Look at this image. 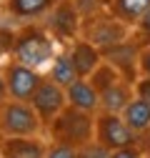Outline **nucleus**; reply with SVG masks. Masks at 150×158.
I'll return each instance as SVG.
<instances>
[{
  "label": "nucleus",
  "mask_w": 150,
  "mask_h": 158,
  "mask_svg": "<svg viewBox=\"0 0 150 158\" xmlns=\"http://www.w3.org/2000/svg\"><path fill=\"white\" fill-rule=\"evenodd\" d=\"M78 158H112V151L105 148L100 141H90L78 148Z\"/></svg>",
  "instance_id": "obj_19"
},
{
  "label": "nucleus",
  "mask_w": 150,
  "mask_h": 158,
  "mask_svg": "<svg viewBox=\"0 0 150 158\" xmlns=\"http://www.w3.org/2000/svg\"><path fill=\"white\" fill-rule=\"evenodd\" d=\"M50 81H55L58 85H63V88H68L70 83H75L78 81V70H75V63H73V58H70V53H68V48L65 50H60L58 55H55V60L50 63V68H48V73H45Z\"/></svg>",
  "instance_id": "obj_16"
},
{
  "label": "nucleus",
  "mask_w": 150,
  "mask_h": 158,
  "mask_svg": "<svg viewBox=\"0 0 150 158\" xmlns=\"http://www.w3.org/2000/svg\"><path fill=\"white\" fill-rule=\"evenodd\" d=\"M45 158H78V148H75V146H68V143L50 141Z\"/></svg>",
  "instance_id": "obj_20"
},
{
  "label": "nucleus",
  "mask_w": 150,
  "mask_h": 158,
  "mask_svg": "<svg viewBox=\"0 0 150 158\" xmlns=\"http://www.w3.org/2000/svg\"><path fill=\"white\" fill-rule=\"evenodd\" d=\"M123 121L133 128L138 135H143V133H148L150 131V103L148 101H143V98H133L125 108H123Z\"/></svg>",
  "instance_id": "obj_15"
},
{
  "label": "nucleus",
  "mask_w": 150,
  "mask_h": 158,
  "mask_svg": "<svg viewBox=\"0 0 150 158\" xmlns=\"http://www.w3.org/2000/svg\"><path fill=\"white\" fill-rule=\"evenodd\" d=\"M112 158H145V151L143 146H128L120 151H112Z\"/></svg>",
  "instance_id": "obj_23"
},
{
  "label": "nucleus",
  "mask_w": 150,
  "mask_h": 158,
  "mask_svg": "<svg viewBox=\"0 0 150 158\" xmlns=\"http://www.w3.org/2000/svg\"><path fill=\"white\" fill-rule=\"evenodd\" d=\"M145 158H150V153H145Z\"/></svg>",
  "instance_id": "obj_28"
},
{
  "label": "nucleus",
  "mask_w": 150,
  "mask_h": 158,
  "mask_svg": "<svg viewBox=\"0 0 150 158\" xmlns=\"http://www.w3.org/2000/svg\"><path fill=\"white\" fill-rule=\"evenodd\" d=\"M45 126L30 101H8L0 106V135H43Z\"/></svg>",
  "instance_id": "obj_3"
},
{
  "label": "nucleus",
  "mask_w": 150,
  "mask_h": 158,
  "mask_svg": "<svg viewBox=\"0 0 150 158\" xmlns=\"http://www.w3.org/2000/svg\"><path fill=\"white\" fill-rule=\"evenodd\" d=\"M3 73H5V83H8V95L15 98V101H30L33 93L38 90V85L45 78L43 70H35L20 60H15V58H10L3 65Z\"/></svg>",
  "instance_id": "obj_6"
},
{
  "label": "nucleus",
  "mask_w": 150,
  "mask_h": 158,
  "mask_svg": "<svg viewBox=\"0 0 150 158\" xmlns=\"http://www.w3.org/2000/svg\"><path fill=\"white\" fill-rule=\"evenodd\" d=\"M45 153L43 135H0V158H45Z\"/></svg>",
  "instance_id": "obj_10"
},
{
  "label": "nucleus",
  "mask_w": 150,
  "mask_h": 158,
  "mask_svg": "<svg viewBox=\"0 0 150 158\" xmlns=\"http://www.w3.org/2000/svg\"><path fill=\"white\" fill-rule=\"evenodd\" d=\"M30 103H33V108L38 110V115H40L43 126L48 128L55 118L65 110V106H68V93H65L63 85H58L55 81H50V78L45 75L43 83L38 85V90L33 93Z\"/></svg>",
  "instance_id": "obj_8"
},
{
  "label": "nucleus",
  "mask_w": 150,
  "mask_h": 158,
  "mask_svg": "<svg viewBox=\"0 0 150 158\" xmlns=\"http://www.w3.org/2000/svg\"><path fill=\"white\" fill-rule=\"evenodd\" d=\"M58 43L60 40L45 28V23H30L15 33L13 58L35 70H48L50 63L55 60V55L60 53Z\"/></svg>",
  "instance_id": "obj_1"
},
{
  "label": "nucleus",
  "mask_w": 150,
  "mask_h": 158,
  "mask_svg": "<svg viewBox=\"0 0 150 158\" xmlns=\"http://www.w3.org/2000/svg\"><path fill=\"white\" fill-rule=\"evenodd\" d=\"M95 141H100L110 151H120L128 146H140V135L123 121L120 113L100 110L95 115Z\"/></svg>",
  "instance_id": "obj_5"
},
{
  "label": "nucleus",
  "mask_w": 150,
  "mask_h": 158,
  "mask_svg": "<svg viewBox=\"0 0 150 158\" xmlns=\"http://www.w3.org/2000/svg\"><path fill=\"white\" fill-rule=\"evenodd\" d=\"M45 28L58 38L60 43H70L80 35V28H83V15L78 13L73 0H58L55 5L45 18Z\"/></svg>",
  "instance_id": "obj_7"
},
{
  "label": "nucleus",
  "mask_w": 150,
  "mask_h": 158,
  "mask_svg": "<svg viewBox=\"0 0 150 158\" xmlns=\"http://www.w3.org/2000/svg\"><path fill=\"white\" fill-rule=\"evenodd\" d=\"M8 83H5V73H3V68H0V106H3L5 101H8Z\"/></svg>",
  "instance_id": "obj_26"
},
{
  "label": "nucleus",
  "mask_w": 150,
  "mask_h": 158,
  "mask_svg": "<svg viewBox=\"0 0 150 158\" xmlns=\"http://www.w3.org/2000/svg\"><path fill=\"white\" fill-rule=\"evenodd\" d=\"M135 98V90H133V83L130 81H118L112 83L110 88L100 90V110H108V113H123V108Z\"/></svg>",
  "instance_id": "obj_14"
},
{
  "label": "nucleus",
  "mask_w": 150,
  "mask_h": 158,
  "mask_svg": "<svg viewBox=\"0 0 150 158\" xmlns=\"http://www.w3.org/2000/svg\"><path fill=\"white\" fill-rule=\"evenodd\" d=\"M68 53L75 63V70H78L80 78H90L93 70H95L103 63V50L98 45H93L90 40H85L83 35H78L75 40L68 43Z\"/></svg>",
  "instance_id": "obj_11"
},
{
  "label": "nucleus",
  "mask_w": 150,
  "mask_h": 158,
  "mask_svg": "<svg viewBox=\"0 0 150 158\" xmlns=\"http://www.w3.org/2000/svg\"><path fill=\"white\" fill-rule=\"evenodd\" d=\"M140 48H143V45L135 40V38H125V40L110 45V48H105V50H103V58L120 70V75L125 78V81L135 83L138 75H140V68H138Z\"/></svg>",
  "instance_id": "obj_9"
},
{
  "label": "nucleus",
  "mask_w": 150,
  "mask_h": 158,
  "mask_svg": "<svg viewBox=\"0 0 150 158\" xmlns=\"http://www.w3.org/2000/svg\"><path fill=\"white\" fill-rule=\"evenodd\" d=\"M140 146H143V151H145V153H150V131L140 135Z\"/></svg>",
  "instance_id": "obj_27"
},
{
  "label": "nucleus",
  "mask_w": 150,
  "mask_h": 158,
  "mask_svg": "<svg viewBox=\"0 0 150 158\" xmlns=\"http://www.w3.org/2000/svg\"><path fill=\"white\" fill-rule=\"evenodd\" d=\"M45 133L50 135V141L80 148L90 141H95V113L65 106V110L45 128Z\"/></svg>",
  "instance_id": "obj_2"
},
{
  "label": "nucleus",
  "mask_w": 150,
  "mask_h": 158,
  "mask_svg": "<svg viewBox=\"0 0 150 158\" xmlns=\"http://www.w3.org/2000/svg\"><path fill=\"white\" fill-rule=\"evenodd\" d=\"M13 45H15V33L0 25V55L13 58Z\"/></svg>",
  "instance_id": "obj_21"
},
{
  "label": "nucleus",
  "mask_w": 150,
  "mask_h": 158,
  "mask_svg": "<svg viewBox=\"0 0 150 158\" xmlns=\"http://www.w3.org/2000/svg\"><path fill=\"white\" fill-rule=\"evenodd\" d=\"M138 68H140V75H150V43H145V45L140 48Z\"/></svg>",
  "instance_id": "obj_24"
},
{
  "label": "nucleus",
  "mask_w": 150,
  "mask_h": 158,
  "mask_svg": "<svg viewBox=\"0 0 150 158\" xmlns=\"http://www.w3.org/2000/svg\"><path fill=\"white\" fill-rule=\"evenodd\" d=\"M65 93H68V106L95 113V115L100 113V90L93 85L90 78H78L75 83L65 88Z\"/></svg>",
  "instance_id": "obj_12"
},
{
  "label": "nucleus",
  "mask_w": 150,
  "mask_h": 158,
  "mask_svg": "<svg viewBox=\"0 0 150 158\" xmlns=\"http://www.w3.org/2000/svg\"><path fill=\"white\" fill-rule=\"evenodd\" d=\"M130 28L125 20H120L118 15L112 13H93L88 18H83V28H80V35L85 40H90L93 45H98L100 50L115 45L125 38H130Z\"/></svg>",
  "instance_id": "obj_4"
},
{
  "label": "nucleus",
  "mask_w": 150,
  "mask_h": 158,
  "mask_svg": "<svg viewBox=\"0 0 150 158\" xmlns=\"http://www.w3.org/2000/svg\"><path fill=\"white\" fill-rule=\"evenodd\" d=\"M133 90H135L138 98L150 103V75H138V81L133 83Z\"/></svg>",
  "instance_id": "obj_22"
},
{
  "label": "nucleus",
  "mask_w": 150,
  "mask_h": 158,
  "mask_svg": "<svg viewBox=\"0 0 150 158\" xmlns=\"http://www.w3.org/2000/svg\"><path fill=\"white\" fill-rule=\"evenodd\" d=\"M90 81H93V85H95L98 90H105V88H110L112 83H118V81H123V75H120V70L112 65V63H108L105 58H103V63L93 70V75H90Z\"/></svg>",
  "instance_id": "obj_18"
},
{
  "label": "nucleus",
  "mask_w": 150,
  "mask_h": 158,
  "mask_svg": "<svg viewBox=\"0 0 150 158\" xmlns=\"http://www.w3.org/2000/svg\"><path fill=\"white\" fill-rule=\"evenodd\" d=\"M150 10V0H110V13L118 15L128 25H135Z\"/></svg>",
  "instance_id": "obj_17"
},
{
  "label": "nucleus",
  "mask_w": 150,
  "mask_h": 158,
  "mask_svg": "<svg viewBox=\"0 0 150 158\" xmlns=\"http://www.w3.org/2000/svg\"><path fill=\"white\" fill-rule=\"evenodd\" d=\"M135 28H138V33H140V35L145 38V40L150 43V10H148V13H145V15L140 18L138 23H135Z\"/></svg>",
  "instance_id": "obj_25"
},
{
  "label": "nucleus",
  "mask_w": 150,
  "mask_h": 158,
  "mask_svg": "<svg viewBox=\"0 0 150 158\" xmlns=\"http://www.w3.org/2000/svg\"><path fill=\"white\" fill-rule=\"evenodd\" d=\"M58 5V0H8L5 8L15 20H43V18Z\"/></svg>",
  "instance_id": "obj_13"
}]
</instances>
